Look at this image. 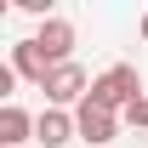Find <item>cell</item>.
I'll list each match as a JSON object with an SVG mask.
<instances>
[{"label": "cell", "mask_w": 148, "mask_h": 148, "mask_svg": "<svg viewBox=\"0 0 148 148\" xmlns=\"http://www.w3.org/2000/svg\"><path fill=\"white\" fill-rule=\"evenodd\" d=\"M137 97H143V74L131 69V63H114V69H103L91 80V97L86 103H97V108H108V114H125Z\"/></svg>", "instance_id": "cell-1"}, {"label": "cell", "mask_w": 148, "mask_h": 148, "mask_svg": "<svg viewBox=\"0 0 148 148\" xmlns=\"http://www.w3.org/2000/svg\"><path fill=\"white\" fill-rule=\"evenodd\" d=\"M86 97H91L86 69H80V63H57L51 80H46V108H80Z\"/></svg>", "instance_id": "cell-2"}, {"label": "cell", "mask_w": 148, "mask_h": 148, "mask_svg": "<svg viewBox=\"0 0 148 148\" xmlns=\"http://www.w3.org/2000/svg\"><path fill=\"white\" fill-rule=\"evenodd\" d=\"M74 131H80V143L108 148V143H114V131H120V114L97 108V103H80V108H74Z\"/></svg>", "instance_id": "cell-3"}, {"label": "cell", "mask_w": 148, "mask_h": 148, "mask_svg": "<svg viewBox=\"0 0 148 148\" xmlns=\"http://www.w3.org/2000/svg\"><path fill=\"white\" fill-rule=\"evenodd\" d=\"M34 46L51 57V69H57V63H74V23L69 17H46L34 29Z\"/></svg>", "instance_id": "cell-4"}, {"label": "cell", "mask_w": 148, "mask_h": 148, "mask_svg": "<svg viewBox=\"0 0 148 148\" xmlns=\"http://www.w3.org/2000/svg\"><path fill=\"white\" fill-rule=\"evenodd\" d=\"M12 69H17V80H29V86H40V91H46V80H51V57L40 51L34 34H29V40H17V46H12Z\"/></svg>", "instance_id": "cell-5"}, {"label": "cell", "mask_w": 148, "mask_h": 148, "mask_svg": "<svg viewBox=\"0 0 148 148\" xmlns=\"http://www.w3.org/2000/svg\"><path fill=\"white\" fill-rule=\"evenodd\" d=\"M34 137H40L46 148H63V143H74L80 131H74V114H69V108H40V114H34Z\"/></svg>", "instance_id": "cell-6"}, {"label": "cell", "mask_w": 148, "mask_h": 148, "mask_svg": "<svg viewBox=\"0 0 148 148\" xmlns=\"http://www.w3.org/2000/svg\"><path fill=\"white\" fill-rule=\"evenodd\" d=\"M29 137H34V114H23L17 103H6V108H0V143H6V148H23Z\"/></svg>", "instance_id": "cell-7"}, {"label": "cell", "mask_w": 148, "mask_h": 148, "mask_svg": "<svg viewBox=\"0 0 148 148\" xmlns=\"http://www.w3.org/2000/svg\"><path fill=\"white\" fill-rule=\"evenodd\" d=\"M125 120H131L137 131H148V97H137V103H131V108H125Z\"/></svg>", "instance_id": "cell-8"}, {"label": "cell", "mask_w": 148, "mask_h": 148, "mask_svg": "<svg viewBox=\"0 0 148 148\" xmlns=\"http://www.w3.org/2000/svg\"><path fill=\"white\" fill-rule=\"evenodd\" d=\"M143 40H148V12H143Z\"/></svg>", "instance_id": "cell-9"}]
</instances>
